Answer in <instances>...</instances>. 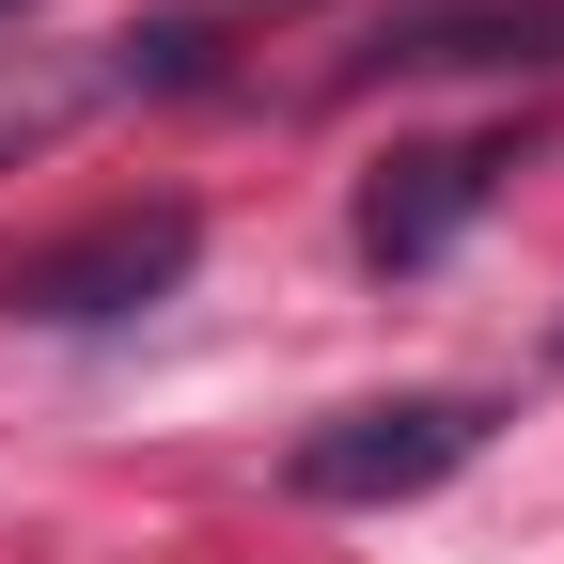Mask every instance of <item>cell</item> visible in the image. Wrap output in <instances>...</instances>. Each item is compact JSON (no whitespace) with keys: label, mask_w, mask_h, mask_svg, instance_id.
<instances>
[{"label":"cell","mask_w":564,"mask_h":564,"mask_svg":"<svg viewBox=\"0 0 564 564\" xmlns=\"http://www.w3.org/2000/svg\"><path fill=\"white\" fill-rule=\"evenodd\" d=\"M0 17H32V0H0Z\"/></svg>","instance_id":"8992f818"},{"label":"cell","mask_w":564,"mask_h":564,"mask_svg":"<svg viewBox=\"0 0 564 564\" xmlns=\"http://www.w3.org/2000/svg\"><path fill=\"white\" fill-rule=\"evenodd\" d=\"M486 455V408L470 392H392V408H345L299 440V502H423Z\"/></svg>","instance_id":"7a4b0ae2"},{"label":"cell","mask_w":564,"mask_h":564,"mask_svg":"<svg viewBox=\"0 0 564 564\" xmlns=\"http://www.w3.org/2000/svg\"><path fill=\"white\" fill-rule=\"evenodd\" d=\"M188 251H204L188 204H110L95 236H47V251L0 267V314H32V329H110V314H141V299H173Z\"/></svg>","instance_id":"6da1fadb"},{"label":"cell","mask_w":564,"mask_h":564,"mask_svg":"<svg viewBox=\"0 0 564 564\" xmlns=\"http://www.w3.org/2000/svg\"><path fill=\"white\" fill-rule=\"evenodd\" d=\"M63 110H79V95H0V158H32V141H47Z\"/></svg>","instance_id":"5b68a950"},{"label":"cell","mask_w":564,"mask_h":564,"mask_svg":"<svg viewBox=\"0 0 564 564\" xmlns=\"http://www.w3.org/2000/svg\"><path fill=\"white\" fill-rule=\"evenodd\" d=\"M455 63H564V0H408L377 32V79H455Z\"/></svg>","instance_id":"3957f363"},{"label":"cell","mask_w":564,"mask_h":564,"mask_svg":"<svg viewBox=\"0 0 564 564\" xmlns=\"http://www.w3.org/2000/svg\"><path fill=\"white\" fill-rule=\"evenodd\" d=\"M486 173H502V141H423V158H392V173L361 188V251H377V267L455 251V220L486 204Z\"/></svg>","instance_id":"277c9868"}]
</instances>
